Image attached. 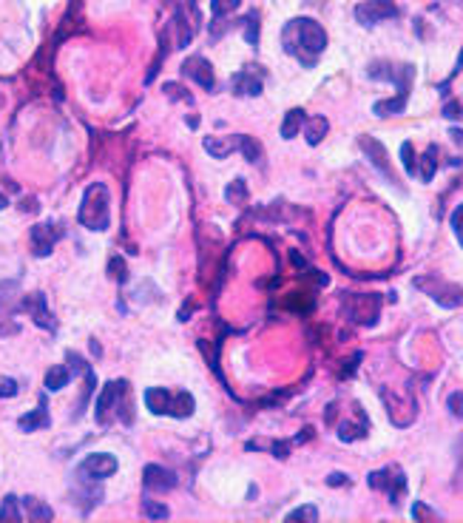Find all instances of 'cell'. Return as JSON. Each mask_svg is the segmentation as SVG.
I'll return each mask as SVG.
<instances>
[{
  "label": "cell",
  "mask_w": 463,
  "mask_h": 523,
  "mask_svg": "<svg viewBox=\"0 0 463 523\" xmlns=\"http://www.w3.org/2000/svg\"><path fill=\"white\" fill-rule=\"evenodd\" d=\"M282 46L290 57H296L302 66H316L319 54L327 49V32L313 18H296L282 32Z\"/></svg>",
  "instance_id": "6da1fadb"
},
{
  "label": "cell",
  "mask_w": 463,
  "mask_h": 523,
  "mask_svg": "<svg viewBox=\"0 0 463 523\" xmlns=\"http://www.w3.org/2000/svg\"><path fill=\"white\" fill-rule=\"evenodd\" d=\"M370 77L375 80H389L395 83L398 94L392 100H381L372 105V114L378 117H392V114H404L406 111V100H409V88H412V80H415V66L412 63H387V60H375L367 71Z\"/></svg>",
  "instance_id": "7a4b0ae2"
},
{
  "label": "cell",
  "mask_w": 463,
  "mask_h": 523,
  "mask_svg": "<svg viewBox=\"0 0 463 523\" xmlns=\"http://www.w3.org/2000/svg\"><path fill=\"white\" fill-rule=\"evenodd\" d=\"M77 219L88 231H105L111 225V197H108L105 183H91L86 188Z\"/></svg>",
  "instance_id": "3957f363"
},
{
  "label": "cell",
  "mask_w": 463,
  "mask_h": 523,
  "mask_svg": "<svg viewBox=\"0 0 463 523\" xmlns=\"http://www.w3.org/2000/svg\"><path fill=\"white\" fill-rule=\"evenodd\" d=\"M145 407L156 415H171V418H188L196 407L193 396L179 390V393H171L165 387H151L145 390Z\"/></svg>",
  "instance_id": "277c9868"
},
{
  "label": "cell",
  "mask_w": 463,
  "mask_h": 523,
  "mask_svg": "<svg viewBox=\"0 0 463 523\" xmlns=\"http://www.w3.org/2000/svg\"><path fill=\"white\" fill-rule=\"evenodd\" d=\"M412 285L418 290H423L426 296H432L443 307H460L463 304V287H457L452 282H443L440 276H418Z\"/></svg>",
  "instance_id": "5b68a950"
},
{
  "label": "cell",
  "mask_w": 463,
  "mask_h": 523,
  "mask_svg": "<svg viewBox=\"0 0 463 523\" xmlns=\"http://www.w3.org/2000/svg\"><path fill=\"white\" fill-rule=\"evenodd\" d=\"M370 486L372 489H381L389 495L392 503H398V498L406 492V478H404V469L401 466H384L378 472H370Z\"/></svg>",
  "instance_id": "8992f818"
},
{
  "label": "cell",
  "mask_w": 463,
  "mask_h": 523,
  "mask_svg": "<svg viewBox=\"0 0 463 523\" xmlns=\"http://www.w3.org/2000/svg\"><path fill=\"white\" fill-rule=\"evenodd\" d=\"M392 18H398V6L392 0H364V4L355 6V21L361 26H375Z\"/></svg>",
  "instance_id": "52a82bcc"
},
{
  "label": "cell",
  "mask_w": 463,
  "mask_h": 523,
  "mask_svg": "<svg viewBox=\"0 0 463 523\" xmlns=\"http://www.w3.org/2000/svg\"><path fill=\"white\" fill-rule=\"evenodd\" d=\"M125 393H128V384H125L122 379H120V381H108V384L103 387V393H100V398H97V421H100V424L108 421V413H114V415L122 413V410H120V407H122L120 398H122Z\"/></svg>",
  "instance_id": "ba28073f"
},
{
  "label": "cell",
  "mask_w": 463,
  "mask_h": 523,
  "mask_svg": "<svg viewBox=\"0 0 463 523\" xmlns=\"http://www.w3.org/2000/svg\"><path fill=\"white\" fill-rule=\"evenodd\" d=\"M60 236H63V228H60L57 222H40V225H35V228L29 231L35 256H49L52 248L60 242Z\"/></svg>",
  "instance_id": "9c48e42d"
},
{
  "label": "cell",
  "mask_w": 463,
  "mask_h": 523,
  "mask_svg": "<svg viewBox=\"0 0 463 523\" xmlns=\"http://www.w3.org/2000/svg\"><path fill=\"white\" fill-rule=\"evenodd\" d=\"M182 74L190 77V80H193L196 86H202L205 91H213V88H216L213 66H210L205 57H199V54H193V57H188V60L182 63Z\"/></svg>",
  "instance_id": "30bf717a"
},
{
  "label": "cell",
  "mask_w": 463,
  "mask_h": 523,
  "mask_svg": "<svg viewBox=\"0 0 463 523\" xmlns=\"http://www.w3.org/2000/svg\"><path fill=\"white\" fill-rule=\"evenodd\" d=\"M117 466H120V464H117L114 455H108V452H94V455H88V458L80 464V475L94 478V481H103V478L114 475Z\"/></svg>",
  "instance_id": "8fae6325"
},
{
  "label": "cell",
  "mask_w": 463,
  "mask_h": 523,
  "mask_svg": "<svg viewBox=\"0 0 463 523\" xmlns=\"http://www.w3.org/2000/svg\"><path fill=\"white\" fill-rule=\"evenodd\" d=\"M142 483H145V489H148V492H159V495H165V492H171V489L176 486V475H173L171 469L159 466V464H148V466H145V472H142Z\"/></svg>",
  "instance_id": "7c38bea8"
},
{
  "label": "cell",
  "mask_w": 463,
  "mask_h": 523,
  "mask_svg": "<svg viewBox=\"0 0 463 523\" xmlns=\"http://www.w3.org/2000/svg\"><path fill=\"white\" fill-rule=\"evenodd\" d=\"M358 145L364 148V154L370 156V162H372V165H375V168L384 173V177H387L389 183H395V177H392V168H389V156H387V148H384L378 139L367 137V134L358 139Z\"/></svg>",
  "instance_id": "4fadbf2b"
},
{
  "label": "cell",
  "mask_w": 463,
  "mask_h": 523,
  "mask_svg": "<svg viewBox=\"0 0 463 523\" xmlns=\"http://www.w3.org/2000/svg\"><path fill=\"white\" fill-rule=\"evenodd\" d=\"M21 307L40 324V327H49V330H55V321H52V313H49V307H46V296L43 293H32V296H26L23 301H21Z\"/></svg>",
  "instance_id": "5bb4252c"
},
{
  "label": "cell",
  "mask_w": 463,
  "mask_h": 523,
  "mask_svg": "<svg viewBox=\"0 0 463 523\" xmlns=\"http://www.w3.org/2000/svg\"><path fill=\"white\" fill-rule=\"evenodd\" d=\"M239 148V137H205V151L210 154V156H216V159H224V156H230Z\"/></svg>",
  "instance_id": "9a60e30c"
},
{
  "label": "cell",
  "mask_w": 463,
  "mask_h": 523,
  "mask_svg": "<svg viewBox=\"0 0 463 523\" xmlns=\"http://www.w3.org/2000/svg\"><path fill=\"white\" fill-rule=\"evenodd\" d=\"M234 91H236V94L256 97V94H262V80H259V77H256L251 69H245V71L234 74Z\"/></svg>",
  "instance_id": "2e32d148"
},
{
  "label": "cell",
  "mask_w": 463,
  "mask_h": 523,
  "mask_svg": "<svg viewBox=\"0 0 463 523\" xmlns=\"http://www.w3.org/2000/svg\"><path fill=\"white\" fill-rule=\"evenodd\" d=\"M18 427H21L23 432H35V430H40V427H49V407H46V401H40L38 410L21 415V418H18Z\"/></svg>",
  "instance_id": "e0dca14e"
},
{
  "label": "cell",
  "mask_w": 463,
  "mask_h": 523,
  "mask_svg": "<svg viewBox=\"0 0 463 523\" xmlns=\"http://www.w3.org/2000/svg\"><path fill=\"white\" fill-rule=\"evenodd\" d=\"M327 131H330V120H327V117L316 114V117L304 120V134H307V142H310V145H319V142L324 139Z\"/></svg>",
  "instance_id": "ac0fdd59"
},
{
  "label": "cell",
  "mask_w": 463,
  "mask_h": 523,
  "mask_svg": "<svg viewBox=\"0 0 463 523\" xmlns=\"http://www.w3.org/2000/svg\"><path fill=\"white\" fill-rule=\"evenodd\" d=\"M353 307L361 310V313H355V318L364 324H372L378 318V299H372V296H353Z\"/></svg>",
  "instance_id": "d6986e66"
},
{
  "label": "cell",
  "mask_w": 463,
  "mask_h": 523,
  "mask_svg": "<svg viewBox=\"0 0 463 523\" xmlns=\"http://www.w3.org/2000/svg\"><path fill=\"white\" fill-rule=\"evenodd\" d=\"M69 381H72V367H66V364H55L52 370H46V390L57 393V390L69 387Z\"/></svg>",
  "instance_id": "ffe728a7"
},
{
  "label": "cell",
  "mask_w": 463,
  "mask_h": 523,
  "mask_svg": "<svg viewBox=\"0 0 463 523\" xmlns=\"http://www.w3.org/2000/svg\"><path fill=\"white\" fill-rule=\"evenodd\" d=\"M304 120H307V114H304L302 108H290V111L285 114V122H282V137H285V139H293V137L304 128Z\"/></svg>",
  "instance_id": "44dd1931"
},
{
  "label": "cell",
  "mask_w": 463,
  "mask_h": 523,
  "mask_svg": "<svg viewBox=\"0 0 463 523\" xmlns=\"http://www.w3.org/2000/svg\"><path fill=\"white\" fill-rule=\"evenodd\" d=\"M23 503H26V509H29V517H32V520H52V517H55L52 506H49V503H43L40 498H23Z\"/></svg>",
  "instance_id": "7402d4cb"
},
{
  "label": "cell",
  "mask_w": 463,
  "mask_h": 523,
  "mask_svg": "<svg viewBox=\"0 0 463 523\" xmlns=\"http://www.w3.org/2000/svg\"><path fill=\"white\" fill-rule=\"evenodd\" d=\"M435 154H438V148L435 145H429L426 148V154L421 156V180L423 183H432V177H435V168H438V159H435Z\"/></svg>",
  "instance_id": "603a6c76"
},
{
  "label": "cell",
  "mask_w": 463,
  "mask_h": 523,
  "mask_svg": "<svg viewBox=\"0 0 463 523\" xmlns=\"http://www.w3.org/2000/svg\"><path fill=\"white\" fill-rule=\"evenodd\" d=\"M224 197H227L230 205H245V200H248V185H245V180H234V183H230L227 191H224Z\"/></svg>",
  "instance_id": "cb8c5ba5"
},
{
  "label": "cell",
  "mask_w": 463,
  "mask_h": 523,
  "mask_svg": "<svg viewBox=\"0 0 463 523\" xmlns=\"http://www.w3.org/2000/svg\"><path fill=\"white\" fill-rule=\"evenodd\" d=\"M239 151L245 154V159H248V162H259V159H262V145H259L253 137L239 134Z\"/></svg>",
  "instance_id": "d4e9b609"
},
{
  "label": "cell",
  "mask_w": 463,
  "mask_h": 523,
  "mask_svg": "<svg viewBox=\"0 0 463 523\" xmlns=\"http://www.w3.org/2000/svg\"><path fill=\"white\" fill-rule=\"evenodd\" d=\"M239 4H242V0H210L213 21H219V18L230 15V12H236V9H239Z\"/></svg>",
  "instance_id": "484cf974"
},
{
  "label": "cell",
  "mask_w": 463,
  "mask_h": 523,
  "mask_svg": "<svg viewBox=\"0 0 463 523\" xmlns=\"http://www.w3.org/2000/svg\"><path fill=\"white\" fill-rule=\"evenodd\" d=\"M18 498L15 495H6V500H4V506H0V520H21L23 515H21V509H18Z\"/></svg>",
  "instance_id": "4316f807"
},
{
  "label": "cell",
  "mask_w": 463,
  "mask_h": 523,
  "mask_svg": "<svg viewBox=\"0 0 463 523\" xmlns=\"http://www.w3.org/2000/svg\"><path fill=\"white\" fill-rule=\"evenodd\" d=\"M142 512H145V517H151V520H159V517H168L171 512H168V506L165 503H156V500H142Z\"/></svg>",
  "instance_id": "83f0119b"
},
{
  "label": "cell",
  "mask_w": 463,
  "mask_h": 523,
  "mask_svg": "<svg viewBox=\"0 0 463 523\" xmlns=\"http://www.w3.org/2000/svg\"><path fill=\"white\" fill-rule=\"evenodd\" d=\"M18 290H21L18 282H0V310L9 307V301L18 296Z\"/></svg>",
  "instance_id": "f1b7e54d"
},
{
  "label": "cell",
  "mask_w": 463,
  "mask_h": 523,
  "mask_svg": "<svg viewBox=\"0 0 463 523\" xmlns=\"http://www.w3.org/2000/svg\"><path fill=\"white\" fill-rule=\"evenodd\" d=\"M245 38H248L251 46L259 43V15H256V12H251L248 21H245Z\"/></svg>",
  "instance_id": "f546056e"
},
{
  "label": "cell",
  "mask_w": 463,
  "mask_h": 523,
  "mask_svg": "<svg viewBox=\"0 0 463 523\" xmlns=\"http://www.w3.org/2000/svg\"><path fill=\"white\" fill-rule=\"evenodd\" d=\"M401 165L406 168V173H409V177H418L415 156H412V142H404V145H401Z\"/></svg>",
  "instance_id": "4dcf8cb0"
},
{
  "label": "cell",
  "mask_w": 463,
  "mask_h": 523,
  "mask_svg": "<svg viewBox=\"0 0 463 523\" xmlns=\"http://www.w3.org/2000/svg\"><path fill=\"white\" fill-rule=\"evenodd\" d=\"M367 435V427L361 424V427H353V424H341L338 427V438L341 441H355V438H364Z\"/></svg>",
  "instance_id": "1f68e13d"
},
{
  "label": "cell",
  "mask_w": 463,
  "mask_h": 523,
  "mask_svg": "<svg viewBox=\"0 0 463 523\" xmlns=\"http://www.w3.org/2000/svg\"><path fill=\"white\" fill-rule=\"evenodd\" d=\"M287 520H310V523H316L319 520V509L316 506H299V509H293L287 515Z\"/></svg>",
  "instance_id": "d6a6232c"
},
{
  "label": "cell",
  "mask_w": 463,
  "mask_h": 523,
  "mask_svg": "<svg viewBox=\"0 0 463 523\" xmlns=\"http://www.w3.org/2000/svg\"><path fill=\"white\" fill-rule=\"evenodd\" d=\"M108 270H111V276H114L120 285L128 279V268H125V259H122V256H114V259L108 262Z\"/></svg>",
  "instance_id": "836d02e7"
},
{
  "label": "cell",
  "mask_w": 463,
  "mask_h": 523,
  "mask_svg": "<svg viewBox=\"0 0 463 523\" xmlns=\"http://www.w3.org/2000/svg\"><path fill=\"white\" fill-rule=\"evenodd\" d=\"M446 407H449V413H452L455 418H463V390H455V393H449V398H446Z\"/></svg>",
  "instance_id": "e575fe53"
},
{
  "label": "cell",
  "mask_w": 463,
  "mask_h": 523,
  "mask_svg": "<svg viewBox=\"0 0 463 523\" xmlns=\"http://www.w3.org/2000/svg\"><path fill=\"white\" fill-rule=\"evenodd\" d=\"M18 393H21V387H18V381H15V379L0 376V398H15Z\"/></svg>",
  "instance_id": "d590c367"
},
{
  "label": "cell",
  "mask_w": 463,
  "mask_h": 523,
  "mask_svg": "<svg viewBox=\"0 0 463 523\" xmlns=\"http://www.w3.org/2000/svg\"><path fill=\"white\" fill-rule=\"evenodd\" d=\"M443 117H446V120H460V117H463V105H460L457 100H449V103L443 105Z\"/></svg>",
  "instance_id": "8d00e7d4"
},
{
  "label": "cell",
  "mask_w": 463,
  "mask_h": 523,
  "mask_svg": "<svg viewBox=\"0 0 463 523\" xmlns=\"http://www.w3.org/2000/svg\"><path fill=\"white\" fill-rule=\"evenodd\" d=\"M449 225H452V231H455V234H460V231H463V205H457V211L452 214Z\"/></svg>",
  "instance_id": "74e56055"
},
{
  "label": "cell",
  "mask_w": 463,
  "mask_h": 523,
  "mask_svg": "<svg viewBox=\"0 0 463 523\" xmlns=\"http://www.w3.org/2000/svg\"><path fill=\"white\" fill-rule=\"evenodd\" d=\"M327 483H330V486H341V483H347V475H344V472H333V475L327 478Z\"/></svg>",
  "instance_id": "f35d334b"
},
{
  "label": "cell",
  "mask_w": 463,
  "mask_h": 523,
  "mask_svg": "<svg viewBox=\"0 0 463 523\" xmlns=\"http://www.w3.org/2000/svg\"><path fill=\"white\" fill-rule=\"evenodd\" d=\"M412 515H415V517H435V515H432V512H429L426 506H421V503H418V506L412 509Z\"/></svg>",
  "instance_id": "ab89813d"
},
{
  "label": "cell",
  "mask_w": 463,
  "mask_h": 523,
  "mask_svg": "<svg viewBox=\"0 0 463 523\" xmlns=\"http://www.w3.org/2000/svg\"><path fill=\"white\" fill-rule=\"evenodd\" d=\"M452 139H455V142H463V131H457V128H452Z\"/></svg>",
  "instance_id": "60d3db41"
},
{
  "label": "cell",
  "mask_w": 463,
  "mask_h": 523,
  "mask_svg": "<svg viewBox=\"0 0 463 523\" xmlns=\"http://www.w3.org/2000/svg\"><path fill=\"white\" fill-rule=\"evenodd\" d=\"M4 208H6V197H4V194H0V211H4Z\"/></svg>",
  "instance_id": "b9f144b4"
},
{
  "label": "cell",
  "mask_w": 463,
  "mask_h": 523,
  "mask_svg": "<svg viewBox=\"0 0 463 523\" xmlns=\"http://www.w3.org/2000/svg\"><path fill=\"white\" fill-rule=\"evenodd\" d=\"M457 242H460V248H463V239H457Z\"/></svg>",
  "instance_id": "7bdbcfd3"
}]
</instances>
